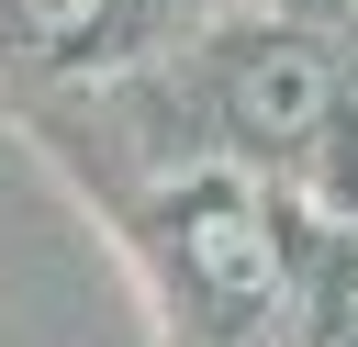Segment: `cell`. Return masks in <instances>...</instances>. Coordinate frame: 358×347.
<instances>
[{"instance_id":"cell-1","label":"cell","mask_w":358,"mask_h":347,"mask_svg":"<svg viewBox=\"0 0 358 347\" xmlns=\"http://www.w3.org/2000/svg\"><path fill=\"white\" fill-rule=\"evenodd\" d=\"M324 56H302V45H280V67H246V90H235V112L257 123V134H302L313 112H324Z\"/></svg>"},{"instance_id":"cell-2","label":"cell","mask_w":358,"mask_h":347,"mask_svg":"<svg viewBox=\"0 0 358 347\" xmlns=\"http://www.w3.org/2000/svg\"><path fill=\"white\" fill-rule=\"evenodd\" d=\"M90 11H101V0H22V22H34V34H78Z\"/></svg>"}]
</instances>
